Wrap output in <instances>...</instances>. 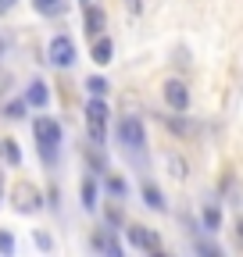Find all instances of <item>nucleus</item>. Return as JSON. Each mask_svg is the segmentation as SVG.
<instances>
[{
	"mask_svg": "<svg viewBox=\"0 0 243 257\" xmlns=\"http://www.w3.org/2000/svg\"><path fill=\"white\" fill-rule=\"evenodd\" d=\"M33 136H36L43 157L54 161V157H57V147H61V125H57L54 118H36V121H33Z\"/></svg>",
	"mask_w": 243,
	"mask_h": 257,
	"instance_id": "obj_1",
	"label": "nucleus"
},
{
	"mask_svg": "<svg viewBox=\"0 0 243 257\" xmlns=\"http://www.w3.org/2000/svg\"><path fill=\"white\" fill-rule=\"evenodd\" d=\"M104 125H107V107L100 96H89L86 104V133L93 140V147H104Z\"/></svg>",
	"mask_w": 243,
	"mask_h": 257,
	"instance_id": "obj_2",
	"label": "nucleus"
},
{
	"mask_svg": "<svg viewBox=\"0 0 243 257\" xmlns=\"http://www.w3.org/2000/svg\"><path fill=\"white\" fill-rule=\"evenodd\" d=\"M11 207L18 211V214H33V211H40L43 207V200H40V189L33 186V182H15V189H11Z\"/></svg>",
	"mask_w": 243,
	"mask_h": 257,
	"instance_id": "obj_3",
	"label": "nucleus"
},
{
	"mask_svg": "<svg viewBox=\"0 0 243 257\" xmlns=\"http://www.w3.org/2000/svg\"><path fill=\"white\" fill-rule=\"evenodd\" d=\"M118 143L126 147L129 154H140V150H143V143H147L143 121H140V118H122V121H118Z\"/></svg>",
	"mask_w": 243,
	"mask_h": 257,
	"instance_id": "obj_4",
	"label": "nucleus"
},
{
	"mask_svg": "<svg viewBox=\"0 0 243 257\" xmlns=\"http://www.w3.org/2000/svg\"><path fill=\"white\" fill-rule=\"evenodd\" d=\"M47 61L54 64V68H72L75 43H72L68 36H54V40H50V50H47Z\"/></svg>",
	"mask_w": 243,
	"mask_h": 257,
	"instance_id": "obj_5",
	"label": "nucleus"
},
{
	"mask_svg": "<svg viewBox=\"0 0 243 257\" xmlns=\"http://www.w3.org/2000/svg\"><path fill=\"white\" fill-rule=\"evenodd\" d=\"M165 104H168L172 111H182V114H186V107H190V89H186V82L168 79V82H165Z\"/></svg>",
	"mask_w": 243,
	"mask_h": 257,
	"instance_id": "obj_6",
	"label": "nucleus"
},
{
	"mask_svg": "<svg viewBox=\"0 0 243 257\" xmlns=\"http://www.w3.org/2000/svg\"><path fill=\"white\" fill-rule=\"evenodd\" d=\"M129 243H133V246H140V250H147V253L161 246L158 232H150V229H143V225H133V229H129Z\"/></svg>",
	"mask_w": 243,
	"mask_h": 257,
	"instance_id": "obj_7",
	"label": "nucleus"
},
{
	"mask_svg": "<svg viewBox=\"0 0 243 257\" xmlns=\"http://www.w3.org/2000/svg\"><path fill=\"white\" fill-rule=\"evenodd\" d=\"M100 32H104V11L97 4H86V36H89V43H93Z\"/></svg>",
	"mask_w": 243,
	"mask_h": 257,
	"instance_id": "obj_8",
	"label": "nucleus"
},
{
	"mask_svg": "<svg viewBox=\"0 0 243 257\" xmlns=\"http://www.w3.org/2000/svg\"><path fill=\"white\" fill-rule=\"evenodd\" d=\"M165 125H168V133H175V136H193V133H197V125L182 118V111L165 114Z\"/></svg>",
	"mask_w": 243,
	"mask_h": 257,
	"instance_id": "obj_9",
	"label": "nucleus"
},
{
	"mask_svg": "<svg viewBox=\"0 0 243 257\" xmlns=\"http://www.w3.org/2000/svg\"><path fill=\"white\" fill-rule=\"evenodd\" d=\"M114 229H104V232H97L93 239H89V246L93 250H104V253H111V257H122V246L114 243V236H111Z\"/></svg>",
	"mask_w": 243,
	"mask_h": 257,
	"instance_id": "obj_10",
	"label": "nucleus"
},
{
	"mask_svg": "<svg viewBox=\"0 0 243 257\" xmlns=\"http://www.w3.org/2000/svg\"><path fill=\"white\" fill-rule=\"evenodd\" d=\"M25 100L33 104V107H47V100H50V93H47V82L33 79V82H29V89H25Z\"/></svg>",
	"mask_w": 243,
	"mask_h": 257,
	"instance_id": "obj_11",
	"label": "nucleus"
},
{
	"mask_svg": "<svg viewBox=\"0 0 243 257\" xmlns=\"http://www.w3.org/2000/svg\"><path fill=\"white\" fill-rule=\"evenodd\" d=\"M111 54H114V43L100 32V36L93 40V61H97V64H111Z\"/></svg>",
	"mask_w": 243,
	"mask_h": 257,
	"instance_id": "obj_12",
	"label": "nucleus"
},
{
	"mask_svg": "<svg viewBox=\"0 0 243 257\" xmlns=\"http://www.w3.org/2000/svg\"><path fill=\"white\" fill-rule=\"evenodd\" d=\"M33 8L47 18H57L61 11H68V0H33Z\"/></svg>",
	"mask_w": 243,
	"mask_h": 257,
	"instance_id": "obj_13",
	"label": "nucleus"
},
{
	"mask_svg": "<svg viewBox=\"0 0 243 257\" xmlns=\"http://www.w3.org/2000/svg\"><path fill=\"white\" fill-rule=\"evenodd\" d=\"M140 189H143V204H147V207H154V211H165V200H161V189H158L154 182H143Z\"/></svg>",
	"mask_w": 243,
	"mask_h": 257,
	"instance_id": "obj_14",
	"label": "nucleus"
},
{
	"mask_svg": "<svg viewBox=\"0 0 243 257\" xmlns=\"http://www.w3.org/2000/svg\"><path fill=\"white\" fill-rule=\"evenodd\" d=\"M0 157H4L8 165H22V154H18L15 140H0Z\"/></svg>",
	"mask_w": 243,
	"mask_h": 257,
	"instance_id": "obj_15",
	"label": "nucleus"
},
{
	"mask_svg": "<svg viewBox=\"0 0 243 257\" xmlns=\"http://www.w3.org/2000/svg\"><path fill=\"white\" fill-rule=\"evenodd\" d=\"M200 218H204V229H207V232H215V229H218V221H222V214H218V207H215V204H207Z\"/></svg>",
	"mask_w": 243,
	"mask_h": 257,
	"instance_id": "obj_16",
	"label": "nucleus"
},
{
	"mask_svg": "<svg viewBox=\"0 0 243 257\" xmlns=\"http://www.w3.org/2000/svg\"><path fill=\"white\" fill-rule=\"evenodd\" d=\"M93 204H97V186H93V179H82V207L93 211Z\"/></svg>",
	"mask_w": 243,
	"mask_h": 257,
	"instance_id": "obj_17",
	"label": "nucleus"
},
{
	"mask_svg": "<svg viewBox=\"0 0 243 257\" xmlns=\"http://www.w3.org/2000/svg\"><path fill=\"white\" fill-rule=\"evenodd\" d=\"M0 114H4V118H11V121H18V118L25 114V104H22V100H11V104H4V107H0Z\"/></svg>",
	"mask_w": 243,
	"mask_h": 257,
	"instance_id": "obj_18",
	"label": "nucleus"
},
{
	"mask_svg": "<svg viewBox=\"0 0 243 257\" xmlns=\"http://www.w3.org/2000/svg\"><path fill=\"white\" fill-rule=\"evenodd\" d=\"M86 93H89V96H104V93H107V82L89 75V79H86Z\"/></svg>",
	"mask_w": 243,
	"mask_h": 257,
	"instance_id": "obj_19",
	"label": "nucleus"
},
{
	"mask_svg": "<svg viewBox=\"0 0 243 257\" xmlns=\"http://www.w3.org/2000/svg\"><path fill=\"white\" fill-rule=\"evenodd\" d=\"M126 189H129V186H126V179H118V175H111V179H107V193H111V197H126Z\"/></svg>",
	"mask_w": 243,
	"mask_h": 257,
	"instance_id": "obj_20",
	"label": "nucleus"
},
{
	"mask_svg": "<svg viewBox=\"0 0 243 257\" xmlns=\"http://www.w3.org/2000/svg\"><path fill=\"white\" fill-rule=\"evenodd\" d=\"M168 168H172V175H175V179H186V161H182V157H175V154H172V157H168Z\"/></svg>",
	"mask_w": 243,
	"mask_h": 257,
	"instance_id": "obj_21",
	"label": "nucleus"
},
{
	"mask_svg": "<svg viewBox=\"0 0 243 257\" xmlns=\"http://www.w3.org/2000/svg\"><path fill=\"white\" fill-rule=\"evenodd\" d=\"M15 250V239H11V232H0V253H11Z\"/></svg>",
	"mask_w": 243,
	"mask_h": 257,
	"instance_id": "obj_22",
	"label": "nucleus"
},
{
	"mask_svg": "<svg viewBox=\"0 0 243 257\" xmlns=\"http://www.w3.org/2000/svg\"><path fill=\"white\" fill-rule=\"evenodd\" d=\"M197 250H200V253H207V257H218V253H222L215 243H197Z\"/></svg>",
	"mask_w": 243,
	"mask_h": 257,
	"instance_id": "obj_23",
	"label": "nucleus"
},
{
	"mask_svg": "<svg viewBox=\"0 0 243 257\" xmlns=\"http://www.w3.org/2000/svg\"><path fill=\"white\" fill-rule=\"evenodd\" d=\"M107 221H111V229H118V225H122V211L118 207H107Z\"/></svg>",
	"mask_w": 243,
	"mask_h": 257,
	"instance_id": "obj_24",
	"label": "nucleus"
},
{
	"mask_svg": "<svg viewBox=\"0 0 243 257\" xmlns=\"http://www.w3.org/2000/svg\"><path fill=\"white\" fill-rule=\"evenodd\" d=\"M126 8H129V15H140L143 11V0H126Z\"/></svg>",
	"mask_w": 243,
	"mask_h": 257,
	"instance_id": "obj_25",
	"label": "nucleus"
},
{
	"mask_svg": "<svg viewBox=\"0 0 243 257\" xmlns=\"http://www.w3.org/2000/svg\"><path fill=\"white\" fill-rule=\"evenodd\" d=\"M11 8H15V0H0V15H8Z\"/></svg>",
	"mask_w": 243,
	"mask_h": 257,
	"instance_id": "obj_26",
	"label": "nucleus"
},
{
	"mask_svg": "<svg viewBox=\"0 0 243 257\" xmlns=\"http://www.w3.org/2000/svg\"><path fill=\"white\" fill-rule=\"evenodd\" d=\"M4 89H8V72L0 68V93H4Z\"/></svg>",
	"mask_w": 243,
	"mask_h": 257,
	"instance_id": "obj_27",
	"label": "nucleus"
},
{
	"mask_svg": "<svg viewBox=\"0 0 243 257\" xmlns=\"http://www.w3.org/2000/svg\"><path fill=\"white\" fill-rule=\"evenodd\" d=\"M0 200H4V172H0Z\"/></svg>",
	"mask_w": 243,
	"mask_h": 257,
	"instance_id": "obj_28",
	"label": "nucleus"
},
{
	"mask_svg": "<svg viewBox=\"0 0 243 257\" xmlns=\"http://www.w3.org/2000/svg\"><path fill=\"white\" fill-rule=\"evenodd\" d=\"M82 4H89V0H82Z\"/></svg>",
	"mask_w": 243,
	"mask_h": 257,
	"instance_id": "obj_29",
	"label": "nucleus"
}]
</instances>
